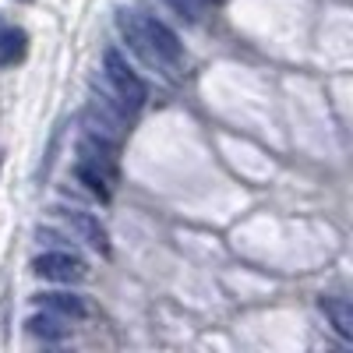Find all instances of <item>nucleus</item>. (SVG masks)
Here are the masks:
<instances>
[{"label":"nucleus","instance_id":"obj_1","mask_svg":"<svg viewBox=\"0 0 353 353\" xmlns=\"http://www.w3.org/2000/svg\"><path fill=\"white\" fill-rule=\"evenodd\" d=\"M117 28H121L124 43L149 68H156L170 81L184 78V46H181L173 28H166L159 18L145 14V11H134V8H121L117 11Z\"/></svg>","mask_w":353,"mask_h":353},{"label":"nucleus","instance_id":"obj_2","mask_svg":"<svg viewBox=\"0 0 353 353\" xmlns=\"http://www.w3.org/2000/svg\"><path fill=\"white\" fill-rule=\"evenodd\" d=\"M110 106H117L124 117H134L145 99H149V92H145V81L128 68V61L121 57V50H106L103 53V92H99Z\"/></svg>","mask_w":353,"mask_h":353},{"label":"nucleus","instance_id":"obj_3","mask_svg":"<svg viewBox=\"0 0 353 353\" xmlns=\"http://www.w3.org/2000/svg\"><path fill=\"white\" fill-rule=\"evenodd\" d=\"M32 269H36V276H43V279H53V283H81V279H88V261L81 258V254H74V251H50V254H39L36 261H32Z\"/></svg>","mask_w":353,"mask_h":353},{"label":"nucleus","instance_id":"obj_4","mask_svg":"<svg viewBox=\"0 0 353 353\" xmlns=\"http://www.w3.org/2000/svg\"><path fill=\"white\" fill-rule=\"evenodd\" d=\"M61 219L78 233V241H85L88 248H96L99 254H110V233H106V226H103L96 216H88V212H81V209H64Z\"/></svg>","mask_w":353,"mask_h":353},{"label":"nucleus","instance_id":"obj_5","mask_svg":"<svg viewBox=\"0 0 353 353\" xmlns=\"http://www.w3.org/2000/svg\"><path fill=\"white\" fill-rule=\"evenodd\" d=\"M39 307L43 311H53V314H61L68 321H81L88 318V304L78 297V293H64V290H50V293H39Z\"/></svg>","mask_w":353,"mask_h":353},{"label":"nucleus","instance_id":"obj_6","mask_svg":"<svg viewBox=\"0 0 353 353\" xmlns=\"http://www.w3.org/2000/svg\"><path fill=\"white\" fill-rule=\"evenodd\" d=\"M318 307H321V314L329 318V325L336 329V336L353 343V304L346 297H321Z\"/></svg>","mask_w":353,"mask_h":353},{"label":"nucleus","instance_id":"obj_7","mask_svg":"<svg viewBox=\"0 0 353 353\" xmlns=\"http://www.w3.org/2000/svg\"><path fill=\"white\" fill-rule=\"evenodd\" d=\"M25 325H28V332H32V336H39V339H46V343H61V339H68V336H71L68 318L53 314V311L32 314V318L25 321Z\"/></svg>","mask_w":353,"mask_h":353},{"label":"nucleus","instance_id":"obj_8","mask_svg":"<svg viewBox=\"0 0 353 353\" xmlns=\"http://www.w3.org/2000/svg\"><path fill=\"white\" fill-rule=\"evenodd\" d=\"M28 53V36L14 25H4L0 28V68H14L25 61Z\"/></svg>","mask_w":353,"mask_h":353},{"label":"nucleus","instance_id":"obj_9","mask_svg":"<svg viewBox=\"0 0 353 353\" xmlns=\"http://www.w3.org/2000/svg\"><path fill=\"white\" fill-rule=\"evenodd\" d=\"M74 176H78V184H85V191H88V194H96L99 201H110V194H113V181H110V176H106L103 170H96V166H88V163H81V159H78Z\"/></svg>","mask_w":353,"mask_h":353},{"label":"nucleus","instance_id":"obj_10","mask_svg":"<svg viewBox=\"0 0 353 353\" xmlns=\"http://www.w3.org/2000/svg\"><path fill=\"white\" fill-rule=\"evenodd\" d=\"M166 4H170L176 14H181L184 21H191V25H194V21H201V14H205V11L198 8V0H166Z\"/></svg>","mask_w":353,"mask_h":353},{"label":"nucleus","instance_id":"obj_11","mask_svg":"<svg viewBox=\"0 0 353 353\" xmlns=\"http://www.w3.org/2000/svg\"><path fill=\"white\" fill-rule=\"evenodd\" d=\"M219 4H223V0H198V8H201V11H209V8H219Z\"/></svg>","mask_w":353,"mask_h":353}]
</instances>
